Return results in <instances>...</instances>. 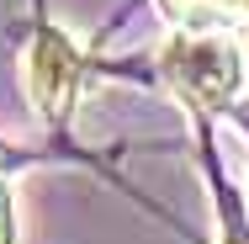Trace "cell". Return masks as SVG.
I'll return each instance as SVG.
<instances>
[{
  "label": "cell",
  "mask_w": 249,
  "mask_h": 244,
  "mask_svg": "<svg viewBox=\"0 0 249 244\" xmlns=\"http://www.w3.org/2000/svg\"><path fill=\"white\" fill-rule=\"evenodd\" d=\"M164 75L175 80V91H186L191 101L223 106L239 91V53L217 32H191V38H175L164 48Z\"/></svg>",
  "instance_id": "cell-1"
},
{
  "label": "cell",
  "mask_w": 249,
  "mask_h": 244,
  "mask_svg": "<svg viewBox=\"0 0 249 244\" xmlns=\"http://www.w3.org/2000/svg\"><path fill=\"white\" fill-rule=\"evenodd\" d=\"M80 69H85L80 48L58 27H43L32 38V48H27V64H21V80H27L32 106L43 117H64L69 101H74V91H80Z\"/></svg>",
  "instance_id": "cell-2"
},
{
  "label": "cell",
  "mask_w": 249,
  "mask_h": 244,
  "mask_svg": "<svg viewBox=\"0 0 249 244\" xmlns=\"http://www.w3.org/2000/svg\"><path fill=\"white\" fill-rule=\"evenodd\" d=\"M191 21H233L249 27V0H175Z\"/></svg>",
  "instance_id": "cell-3"
}]
</instances>
